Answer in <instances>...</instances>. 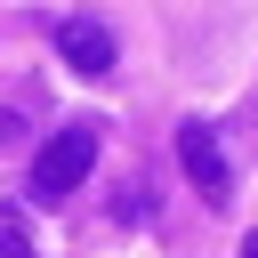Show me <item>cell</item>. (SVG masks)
I'll return each mask as SVG.
<instances>
[{
    "label": "cell",
    "mask_w": 258,
    "mask_h": 258,
    "mask_svg": "<svg viewBox=\"0 0 258 258\" xmlns=\"http://www.w3.org/2000/svg\"><path fill=\"white\" fill-rule=\"evenodd\" d=\"M16 145H24V121H16V113H0V153H16Z\"/></svg>",
    "instance_id": "obj_6"
},
{
    "label": "cell",
    "mask_w": 258,
    "mask_h": 258,
    "mask_svg": "<svg viewBox=\"0 0 258 258\" xmlns=\"http://www.w3.org/2000/svg\"><path fill=\"white\" fill-rule=\"evenodd\" d=\"M0 258H32V234H24V210L0 202Z\"/></svg>",
    "instance_id": "obj_4"
},
{
    "label": "cell",
    "mask_w": 258,
    "mask_h": 258,
    "mask_svg": "<svg viewBox=\"0 0 258 258\" xmlns=\"http://www.w3.org/2000/svg\"><path fill=\"white\" fill-rule=\"evenodd\" d=\"M113 218H153V202H145V177H121V194H113Z\"/></svg>",
    "instance_id": "obj_5"
},
{
    "label": "cell",
    "mask_w": 258,
    "mask_h": 258,
    "mask_svg": "<svg viewBox=\"0 0 258 258\" xmlns=\"http://www.w3.org/2000/svg\"><path fill=\"white\" fill-rule=\"evenodd\" d=\"M56 56H64L81 81H105V73L121 64V56H113V32H105L97 16H64V24H56Z\"/></svg>",
    "instance_id": "obj_3"
},
{
    "label": "cell",
    "mask_w": 258,
    "mask_h": 258,
    "mask_svg": "<svg viewBox=\"0 0 258 258\" xmlns=\"http://www.w3.org/2000/svg\"><path fill=\"white\" fill-rule=\"evenodd\" d=\"M89 169H97V121H64V129H48V145L32 153V202H64Z\"/></svg>",
    "instance_id": "obj_1"
},
{
    "label": "cell",
    "mask_w": 258,
    "mask_h": 258,
    "mask_svg": "<svg viewBox=\"0 0 258 258\" xmlns=\"http://www.w3.org/2000/svg\"><path fill=\"white\" fill-rule=\"evenodd\" d=\"M242 258H258V234H250V242H242Z\"/></svg>",
    "instance_id": "obj_7"
},
{
    "label": "cell",
    "mask_w": 258,
    "mask_h": 258,
    "mask_svg": "<svg viewBox=\"0 0 258 258\" xmlns=\"http://www.w3.org/2000/svg\"><path fill=\"white\" fill-rule=\"evenodd\" d=\"M177 161H185V177H194V194H202L210 210L234 202V169H226V145H218L210 121H185V129H177Z\"/></svg>",
    "instance_id": "obj_2"
}]
</instances>
